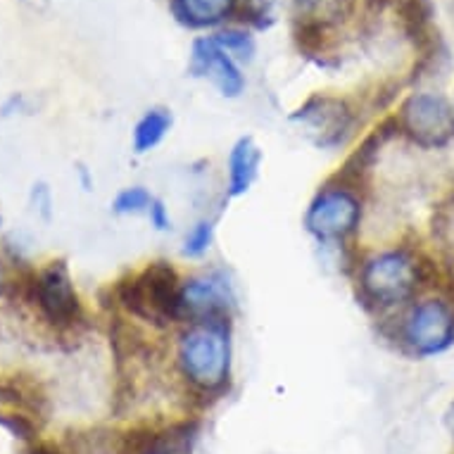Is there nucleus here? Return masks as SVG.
Here are the masks:
<instances>
[{
    "mask_svg": "<svg viewBox=\"0 0 454 454\" xmlns=\"http://www.w3.org/2000/svg\"><path fill=\"white\" fill-rule=\"evenodd\" d=\"M417 264L404 253L373 257L362 269V291L380 307L400 305L417 288Z\"/></svg>",
    "mask_w": 454,
    "mask_h": 454,
    "instance_id": "obj_3",
    "label": "nucleus"
},
{
    "mask_svg": "<svg viewBox=\"0 0 454 454\" xmlns=\"http://www.w3.org/2000/svg\"><path fill=\"white\" fill-rule=\"evenodd\" d=\"M181 281L172 264L153 262L141 274L129 276L117 286V298L129 312L155 326H167L184 317Z\"/></svg>",
    "mask_w": 454,
    "mask_h": 454,
    "instance_id": "obj_1",
    "label": "nucleus"
},
{
    "mask_svg": "<svg viewBox=\"0 0 454 454\" xmlns=\"http://www.w3.org/2000/svg\"><path fill=\"white\" fill-rule=\"evenodd\" d=\"M359 207L357 198L343 188L321 191L305 215L307 231L319 240H340L357 229Z\"/></svg>",
    "mask_w": 454,
    "mask_h": 454,
    "instance_id": "obj_5",
    "label": "nucleus"
},
{
    "mask_svg": "<svg viewBox=\"0 0 454 454\" xmlns=\"http://www.w3.org/2000/svg\"><path fill=\"white\" fill-rule=\"evenodd\" d=\"M198 76H207L223 96L236 98L243 90V76L239 67L233 65L231 55L216 43L215 38H200L193 45V65Z\"/></svg>",
    "mask_w": 454,
    "mask_h": 454,
    "instance_id": "obj_10",
    "label": "nucleus"
},
{
    "mask_svg": "<svg viewBox=\"0 0 454 454\" xmlns=\"http://www.w3.org/2000/svg\"><path fill=\"white\" fill-rule=\"evenodd\" d=\"M172 129V114L167 110H148L136 124L134 148L136 153H148L162 143L167 131Z\"/></svg>",
    "mask_w": 454,
    "mask_h": 454,
    "instance_id": "obj_14",
    "label": "nucleus"
},
{
    "mask_svg": "<svg viewBox=\"0 0 454 454\" xmlns=\"http://www.w3.org/2000/svg\"><path fill=\"white\" fill-rule=\"evenodd\" d=\"M404 338L419 355H438L454 340V317L450 307L435 300L414 307L404 324Z\"/></svg>",
    "mask_w": 454,
    "mask_h": 454,
    "instance_id": "obj_8",
    "label": "nucleus"
},
{
    "mask_svg": "<svg viewBox=\"0 0 454 454\" xmlns=\"http://www.w3.org/2000/svg\"><path fill=\"white\" fill-rule=\"evenodd\" d=\"M295 45L307 58H314L328 48V24L317 22V20H295Z\"/></svg>",
    "mask_w": 454,
    "mask_h": 454,
    "instance_id": "obj_15",
    "label": "nucleus"
},
{
    "mask_svg": "<svg viewBox=\"0 0 454 454\" xmlns=\"http://www.w3.org/2000/svg\"><path fill=\"white\" fill-rule=\"evenodd\" d=\"M179 364L186 379L205 393L223 387L231 366V340L226 319L198 321L186 331L179 345Z\"/></svg>",
    "mask_w": 454,
    "mask_h": 454,
    "instance_id": "obj_2",
    "label": "nucleus"
},
{
    "mask_svg": "<svg viewBox=\"0 0 454 454\" xmlns=\"http://www.w3.org/2000/svg\"><path fill=\"white\" fill-rule=\"evenodd\" d=\"M397 15L403 22L404 34L411 38L424 58L435 55V38H433V5L431 0H397Z\"/></svg>",
    "mask_w": 454,
    "mask_h": 454,
    "instance_id": "obj_11",
    "label": "nucleus"
},
{
    "mask_svg": "<svg viewBox=\"0 0 454 454\" xmlns=\"http://www.w3.org/2000/svg\"><path fill=\"white\" fill-rule=\"evenodd\" d=\"M397 124L424 148H440L454 138V110L440 96H411L404 103Z\"/></svg>",
    "mask_w": 454,
    "mask_h": 454,
    "instance_id": "obj_4",
    "label": "nucleus"
},
{
    "mask_svg": "<svg viewBox=\"0 0 454 454\" xmlns=\"http://www.w3.org/2000/svg\"><path fill=\"white\" fill-rule=\"evenodd\" d=\"M174 12L188 27H215L236 12V0H174Z\"/></svg>",
    "mask_w": 454,
    "mask_h": 454,
    "instance_id": "obj_13",
    "label": "nucleus"
},
{
    "mask_svg": "<svg viewBox=\"0 0 454 454\" xmlns=\"http://www.w3.org/2000/svg\"><path fill=\"white\" fill-rule=\"evenodd\" d=\"M447 426H450V431L454 433V404L450 407V411H447Z\"/></svg>",
    "mask_w": 454,
    "mask_h": 454,
    "instance_id": "obj_21",
    "label": "nucleus"
},
{
    "mask_svg": "<svg viewBox=\"0 0 454 454\" xmlns=\"http://www.w3.org/2000/svg\"><path fill=\"white\" fill-rule=\"evenodd\" d=\"M148 454H164V452H157V450H155V452H148Z\"/></svg>",
    "mask_w": 454,
    "mask_h": 454,
    "instance_id": "obj_22",
    "label": "nucleus"
},
{
    "mask_svg": "<svg viewBox=\"0 0 454 454\" xmlns=\"http://www.w3.org/2000/svg\"><path fill=\"white\" fill-rule=\"evenodd\" d=\"M215 41L222 45L229 55H236L240 60H250V58H253L254 43L247 34H240V31H223V34L215 36Z\"/></svg>",
    "mask_w": 454,
    "mask_h": 454,
    "instance_id": "obj_18",
    "label": "nucleus"
},
{
    "mask_svg": "<svg viewBox=\"0 0 454 454\" xmlns=\"http://www.w3.org/2000/svg\"><path fill=\"white\" fill-rule=\"evenodd\" d=\"M181 302H184V317L188 314L200 321H219L226 319V312L233 305V295L222 276H200L184 283Z\"/></svg>",
    "mask_w": 454,
    "mask_h": 454,
    "instance_id": "obj_9",
    "label": "nucleus"
},
{
    "mask_svg": "<svg viewBox=\"0 0 454 454\" xmlns=\"http://www.w3.org/2000/svg\"><path fill=\"white\" fill-rule=\"evenodd\" d=\"M153 195L145 191V188H127V191H121L114 202H112V209L117 212V215H141V212H150L153 207Z\"/></svg>",
    "mask_w": 454,
    "mask_h": 454,
    "instance_id": "obj_16",
    "label": "nucleus"
},
{
    "mask_svg": "<svg viewBox=\"0 0 454 454\" xmlns=\"http://www.w3.org/2000/svg\"><path fill=\"white\" fill-rule=\"evenodd\" d=\"M293 121L302 127V134L319 148H335L352 129V110L345 100L328 96H317L307 100L295 114Z\"/></svg>",
    "mask_w": 454,
    "mask_h": 454,
    "instance_id": "obj_6",
    "label": "nucleus"
},
{
    "mask_svg": "<svg viewBox=\"0 0 454 454\" xmlns=\"http://www.w3.org/2000/svg\"><path fill=\"white\" fill-rule=\"evenodd\" d=\"M34 300L52 326L67 328L82 319V305H79L65 262H52L51 267L38 276L34 286Z\"/></svg>",
    "mask_w": 454,
    "mask_h": 454,
    "instance_id": "obj_7",
    "label": "nucleus"
},
{
    "mask_svg": "<svg viewBox=\"0 0 454 454\" xmlns=\"http://www.w3.org/2000/svg\"><path fill=\"white\" fill-rule=\"evenodd\" d=\"M260 162L262 153L253 138H240L233 145L231 155H229V195L231 198H239L250 191L253 181L257 179Z\"/></svg>",
    "mask_w": 454,
    "mask_h": 454,
    "instance_id": "obj_12",
    "label": "nucleus"
},
{
    "mask_svg": "<svg viewBox=\"0 0 454 454\" xmlns=\"http://www.w3.org/2000/svg\"><path fill=\"white\" fill-rule=\"evenodd\" d=\"M276 0H236V12L240 20L254 27H269L271 24V10H274Z\"/></svg>",
    "mask_w": 454,
    "mask_h": 454,
    "instance_id": "obj_17",
    "label": "nucleus"
},
{
    "mask_svg": "<svg viewBox=\"0 0 454 454\" xmlns=\"http://www.w3.org/2000/svg\"><path fill=\"white\" fill-rule=\"evenodd\" d=\"M150 222L155 223V229H160V231H164V229H169V216H167V209H164V205L160 200L153 202V207H150Z\"/></svg>",
    "mask_w": 454,
    "mask_h": 454,
    "instance_id": "obj_20",
    "label": "nucleus"
},
{
    "mask_svg": "<svg viewBox=\"0 0 454 454\" xmlns=\"http://www.w3.org/2000/svg\"><path fill=\"white\" fill-rule=\"evenodd\" d=\"M212 239H215V231H212V223L200 222L198 226H193L186 236V246H184V254L188 257H200L209 250L212 246Z\"/></svg>",
    "mask_w": 454,
    "mask_h": 454,
    "instance_id": "obj_19",
    "label": "nucleus"
}]
</instances>
